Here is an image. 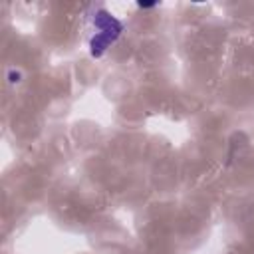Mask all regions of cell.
I'll list each match as a JSON object with an SVG mask.
<instances>
[{
    "mask_svg": "<svg viewBox=\"0 0 254 254\" xmlns=\"http://www.w3.org/2000/svg\"><path fill=\"white\" fill-rule=\"evenodd\" d=\"M93 30L95 34L89 40V52L93 58H101L105 50L121 36L123 24L117 18H113L107 10H97L93 14Z\"/></svg>",
    "mask_w": 254,
    "mask_h": 254,
    "instance_id": "obj_1",
    "label": "cell"
}]
</instances>
